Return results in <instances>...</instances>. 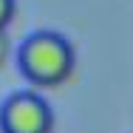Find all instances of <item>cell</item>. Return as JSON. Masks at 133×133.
<instances>
[{"label": "cell", "instance_id": "1", "mask_svg": "<svg viewBox=\"0 0 133 133\" xmlns=\"http://www.w3.org/2000/svg\"><path fill=\"white\" fill-rule=\"evenodd\" d=\"M17 65L31 85L57 88L71 79L77 68V54L71 40L59 31H34L17 51Z\"/></svg>", "mask_w": 133, "mask_h": 133}, {"label": "cell", "instance_id": "2", "mask_svg": "<svg viewBox=\"0 0 133 133\" xmlns=\"http://www.w3.org/2000/svg\"><path fill=\"white\" fill-rule=\"evenodd\" d=\"M0 130L3 133H54V110L34 91L11 94L0 105Z\"/></svg>", "mask_w": 133, "mask_h": 133}, {"label": "cell", "instance_id": "3", "mask_svg": "<svg viewBox=\"0 0 133 133\" xmlns=\"http://www.w3.org/2000/svg\"><path fill=\"white\" fill-rule=\"evenodd\" d=\"M17 11V0H0V28H9Z\"/></svg>", "mask_w": 133, "mask_h": 133}, {"label": "cell", "instance_id": "4", "mask_svg": "<svg viewBox=\"0 0 133 133\" xmlns=\"http://www.w3.org/2000/svg\"><path fill=\"white\" fill-rule=\"evenodd\" d=\"M9 54H11V43H9V37H6V28H0V68L6 65Z\"/></svg>", "mask_w": 133, "mask_h": 133}]
</instances>
